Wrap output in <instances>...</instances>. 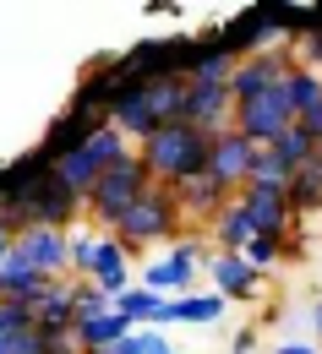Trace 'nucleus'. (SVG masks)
<instances>
[{
  "mask_svg": "<svg viewBox=\"0 0 322 354\" xmlns=\"http://www.w3.org/2000/svg\"><path fill=\"white\" fill-rule=\"evenodd\" d=\"M137 158L147 164V175L159 180V185L175 191V185H186V180L213 169V136L186 126V120H175V126H159V131L147 136L137 147Z\"/></svg>",
  "mask_w": 322,
  "mask_h": 354,
  "instance_id": "nucleus-1",
  "label": "nucleus"
},
{
  "mask_svg": "<svg viewBox=\"0 0 322 354\" xmlns=\"http://www.w3.org/2000/svg\"><path fill=\"white\" fill-rule=\"evenodd\" d=\"M109 234H115L126 251H147V245H181L186 234H191V223H186L181 202H175V191L153 180L137 202L120 213V223H115Z\"/></svg>",
  "mask_w": 322,
  "mask_h": 354,
  "instance_id": "nucleus-2",
  "label": "nucleus"
},
{
  "mask_svg": "<svg viewBox=\"0 0 322 354\" xmlns=\"http://www.w3.org/2000/svg\"><path fill=\"white\" fill-rule=\"evenodd\" d=\"M147 185H153V175H147V164H142L137 153H132V158H120V164H115V169H104L98 185L88 191V223L109 234V229L120 223V213L137 202Z\"/></svg>",
  "mask_w": 322,
  "mask_h": 354,
  "instance_id": "nucleus-3",
  "label": "nucleus"
},
{
  "mask_svg": "<svg viewBox=\"0 0 322 354\" xmlns=\"http://www.w3.org/2000/svg\"><path fill=\"white\" fill-rule=\"evenodd\" d=\"M240 207L257 229V240H284L289 245V223H295V207H289V185H246L240 191Z\"/></svg>",
  "mask_w": 322,
  "mask_h": 354,
  "instance_id": "nucleus-4",
  "label": "nucleus"
},
{
  "mask_svg": "<svg viewBox=\"0 0 322 354\" xmlns=\"http://www.w3.org/2000/svg\"><path fill=\"white\" fill-rule=\"evenodd\" d=\"M289 71H295V49H268V55H251V60H240V66H235L230 98H235V104H251V98H262L268 88L289 82Z\"/></svg>",
  "mask_w": 322,
  "mask_h": 354,
  "instance_id": "nucleus-5",
  "label": "nucleus"
},
{
  "mask_svg": "<svg viewBox=\"0 0 322 354\" xmlns=\"http://www.w3.org/2000/svg\"><path fill=\"white\" fill-rule=\"evenodd\" d=\"M137 283L153 289L159 300H181V295H197V289H202V267L191 262L181 245H170L164 257H153V262L137 272Z\"/></svg>",
  "mask_w": 322,
  "mask_h": 354,
  "instance_id": "nucleus-6",
  "label": "nucleus"
},
{
  "mask_svg": "<svg viewBox=\"0 0 322 354\" xmlns=\"http://www.w3.org/2000/svg\"><path fill=\"white\" fill-rule=\"evenodd\" d=\"M257 164H262V147H257L251 136H240L235 126L213 136V175L224 180L235 196H240V191L257 180Z\"/></svg>",
  "mask_w": 322,
  "mask_h": 354,
  "instance_id": "nucleus-7",
  "label": "nucleus"
},
{
  "mask_svg": "<svg viewBox=\"0 0 322 354\" xmlns=\"http://www.w3.org/2000/svg\"><path fill=\"white\" fill-rule=\"evenodd\" d=\"M17 257L60 283L71 272V229H22L17 234Z\"/></svg>",
  "mask_w": 322,
  "mask_h": 354,
  "instance_id": "nucleus-8",
  "label": "nucleus"
},
{
  "mask_svg": "<svg viewBox=\"0 0 322 354\" xmlns=\"http://www.w3.org/2000/svg\"><path fill=\"white\" fill-rule=\"evenodd\" d=\"M208 289L224 295L230 306H257L262 300V272L246 262V257H235V251H219L213 267H208Z\"/></svg>",
  "mask_w": 322,
  "mask_h": 354,
  "instance_id": "nucleus-9",
  "label": "nucleus"
},
{
  "mask_svg": "<svg viewBox=\"0 0 322 354\" xmlns=\"http://www.w3.org/2000/svg\"><path fill=\"white\" fill-rule=\"evenodd\" d=\"M175 202H181V213H186V223H191V229H208V223H213V218H219V213L235 202V191L213 175V169H208V175L175 185Z\"/></svg>",
  "mask_w": 322,
  "mask_h": 354,
  "instance_id": "nucleus-10",
  "label": "nucleus"
},
{
  "mask_svg": "<svg viewBox=\"0 0 322 354\" xmlns=\"http://www.w3.org/2000/svg\"><path fill=\"white\" fill-rule=\"evenodd\" d=\"M181 120L197 126V131L219 136L235 126V98L230 88H202V82H186V104H181Z\"/></svg>",
  "mask_w": 322,
  "mask_h": 354,
  "instance_id": "nucleus-11",
  "label": "nucleus"
},
{
  "mask_svg": "<svg viewBox=\"0 0 322 354\" xmlns=\"http://www.w3.org/2000/svg\"><path fill=\"white\" fill-rule=\"evenodd\" d=\"M104 120H93V115H82V109H60L55 120H49V131H44V142H39V153H44L49 164L55 158H66V153H77L82 142H88L93 131H98Z\"/></svg>",
  "mask_w": 322,
  "mask_h": 354,
  "instance_id": "nucleus-12",
  "label": "nucleus"
},
{
  "mask_svg": "<svg viewBox=\"0 0 322 354\" xmlns=\"http://www.w3.org/2000/svg\"><path fill=\"white\" fill-rule=\"evenodd\" d=\"M93 283L109 295V300H120L132 283H137V272H132V251L115 240V234H104L98 240V262H93Z\"/></svg>",
  "mask_w": 322,
  "mask_h": 354,
  "instance_id": "nucleus-13",
  "label": "nucleus"
},
{
  "mask_svg": "<svg viewBox=\"0 0 322 354\" xmlns=\"http://www.w3.org/2000/svg\"><path fill=\"white\" fill-rule=\"evenodd\" d=\"M317 147H322V142H312V136L301 131V126H289V131L278 136V142H268L262 153H268V164H274L284 180H295L301 169H306V164H317Z\"/></svg>",
  "mask_w": 322,
  "mask_h": 354,
  "instance_id": "nucleus-14",
  "label": "nucleus"
},
{
  "mask_svg": "<svg viewBox=\"0 0 322 354\" xmlns=\"http://www.w3.org/2000/svg\"><path fill=\"white\" fill-rule=\"evenodd\" d=\"M235 55H224L219 44H208V33H197V55H191V66H186V82H202V88H230L235 77Z\"/></svg>",
  "mask_w": 322,
  "mask_h": 354,
  "instance_id": "nucleus-15",
  "label": "nucleus"
},
{
  "mask_svg": "<svg viewBox=\"0 0 322 354\" xmlns=\"http://www.w3.org/2000/svg\"><path fill=\"white\" fill-rule=\"evenodd\" d=\"M137 333V322H126L120 310H104V316H88V322H77V349L82 354H98V349H115L120 338H132Z\"/></svg>",
  "mask_w": 322,
  "mask_h": 354,
  "instance_id": "nucleus-16",
  "label": "nucleus"
},
{
  "mask_svg": "<svg viewBox=\"0 0 322 354\" xmlns=\"http://www.w3.org/2000/svg\"><path fill=\"white\" fill-rule=\"evenodd\" d=\"M33 322H39V333H77V300H71V278L49 283V295L33 306Z\"/></svg>",
  "mask_w": 322,
  "mask_h": 354,
  "instance_id": "nucleus-17",
  "label": "nucleus"
},
{
  "mask_svg": "<svg viewBox=\"0 0 322 354\" xmlns=\"http://www.w3.org/2000/svg\"><path fill=\"white\" fill-rule=\"evenodd\" d=\"M208 234H213V245H219V251H235V257H246V245L257 240V229H251V218H246V207H240V196H235L230 207H224L219 218L208 223Z\"/></svg>",
  "mask_w": 322,
  "mask_h": 354,
  "instance_id": "nucleus-18",
  "label": "nucleus"
},
{
  "mask_svg": "<svg viewBox=\"0 0 322 354\" xmlns=\"http://www.w3.org/2000/svg\"><path fill=\"white\" fill-rule=\"evenodd\" d=\"M49 169H55V180H60L66 191H77L82 202H88V191H93V185H98V175H104V164L93 158L88 147H77V153H66V158H55Z\"/></svg>",
  "mask_w": 322,
  "mask_h": 354,
  "instance_id": "nucleus-19",
  "label": "nucleus"
},
{
  "mask_svg": "<svg viewBox=\"0 0 322 354\" xmlns=\"http://www.w3.org/2000/svg\"><path fill=\"white\" fill-rule=\"evenodd\" d=\"M224 310H230V300H224V295H213V289H197V295L170 300V322H186V327H213Z\"/></svg>",
  "mask_w": 322,
  "mask_h": 354,
  "instance_id": "nucleus-20",
  "label": "nucleus"
},
{
  "mask_svg": "<svg viewBox=\"0 0 322 354\" xmlns=\"http://www.w3.org/2000/svg\"><path fill=\"white\" fill-rule=\"evenodd\" d=\"M115 310H120L126 322H137V327H170V300H159V295L142 289V283H132V289L115 300Z\"/></svg>",
  "mask_w": 322,
  "mask_h": 354,
  "instance_id": "nucleus-21",
  "label": "nucleus"
},
{
  "mask_svg": "<svg viewBox=\"0 0 322 354\" xmlns=\"http://www.w3.org/2000/svg\"><path fill=\"white\" fill-rule=\"evenodd\" d=\"M289 207H295V218L322 207V164H306L301 175L289 180Z\"/></svg>",
  "mask_w": 322,
  "mask_h": 354,
  "instance_id": "nucleus-22",
  "label": "nucleus"
},
{
  "mask_svg": "<svg viewBox=\"0 0 322 354\" xmlns=\"http://www.w3.org/2000/svg\"><path fill=\"white\" fill-rule=\"evenodd\" d=\"M98 240H104V229H93V223H77V229H71V278H93Z\"/></svg>",
  "mask_w": 322,
  "mask_h": 354,
  "instance_id": "nucleus-23",
  "label": "nucleus"
},
{
  "mask_svg": "<svg viewBox=\"0 0 322 354\" xmlns=\"http://www.w3.org/2000/svg\"><path fill=\"white\" fill-rule=\"evenodd\" d=\"M71 300H77V322H88V316H104V310H115V300L93 283V278H71Z\"/></svg>",
  "mask_w": 322,
  "mask_h": 354,
  "instance_id": "nucleus-24",
  "label": "nucleus"
},
{
  "mask_svg": "<svg viewBox=\"0 0 322 354\" xmlns=\"http://www.w3.org/2000/svg\"><path fill=\"white\" fill-rule=\"evenodd\" d=\"M295 66H306V71H322V22L317 28H306V33H301V39H295Z\"/></svg>",
  "mask_w": 322,
  "mask_h": 354,
  "instance_id": "nucleus-25",
  "label": "nucleus"
},
{
  "mask_svg": "<svg viewBox=\"0 0 322 354\" xmlns=\"http://www.w3.org/2000/svg\"><path fill=\"white\" fill-rule=\"evenodd\" d=\"M278 257H284V240H251V245H246V262L257 267V272H268Z\"/></svg>",
  "mask_w": 322,
  "mask_h": 354,
  "instance_id": "nucleus-26",
  "label": "nucleus"
},
{
  "mask_svg": "<svg viewBox=\"0 0 322 354\" xmlns=\"http://www.w3.org/2000/svg\"><path fill=\"white\" fill-rule=\"evenodd\" d=\"M137 344H142V354H181L164 338V327H137Z\"/></svg>",
  "mask_w": 322,
  "mask_h": 354,
  "instance_id": "nucleus-27",
  "label": "nucleus"
},
{
  "mask_svg": "<svg viewBox=\"0 0 322 354\" xmlns=\"http://www.w3.org/2000/svg\"><path fill=\"white\" fill-rule=\"evenodd\" d=\"M306 327H312V344L322 349V295H312V306H306Z\"/></svg>",
  "mask_w": 322,
  "mask_h": 354,
  "instance_id": "nucleus-28",
  "label": "nucleus"
},
{
  "mask_svg": "<svg viewBox=\"0 0 322 354\" xmlns=\"http://www.w3.org/2000/svg\"><path fill=\"white\" fill-rule=\"evenodd\" d=\"M230 354H257V327H240L230 338Z\"/></svg>",
  "mask_w": 322,
  "mask_h": 354,
  "instance_id": "nucleus-29",
  "label": "nucleus"
},
{
  "mask_svg": "<svg viewBox=\"0 0 322 354\" xmlns=\"http://www.w3.org/2000/svg\"><path fill=\"white\" fill-rule=\"evenodd\" d=\"M274 354H322V349L312 344V338H289V344H278Z\"/></svg>",
  "mask_w": 322,
  "mask_h": 354,
  "instance_id": "nucleus-30",
  "label": "nucleus"
},
{
  "mask_svg": "<svg viewBox=\"0 0 322 354\" xmlns=\"http://www.w3.org/2000/svg\"><path fill=\"white\" fill-rule=\"evenodd\" d=\"M11 251H17V234H11V229H6V223H0V262H6V257H11Z\"/></svg>",
  "mask_w": 322,
  "mask_h": 354,
  "instance_id": "nucleus-31",
  "label": "nucleus"
},
{
  "mask_svg": "<svg viewBox=\"0 0 322 354\" xmlns=\"http://www.w3.org/2000/svg\"><path fill=\"white\" fill-rule=\"evenodd\" d=\"M109 354H142V344H137V333H132V338H120V344H115V349Z\"/></svg>",
  "mask_w": 322,
  "mask_h": 354,
  "instance_id": "nucleus-32",
  "label": "nucleus"
},
{
  "mask_svg": "<svg viewBox=\"0 0 322 354\" xmlns=\"http://www.w3.org/2000/svg\"><path fill=\"white\" fill-rule=\"evenodd\" d=\"M317 164H322V147H317Z\"/></svg>",
  "mask_w": 322,
  "mask_h": 354,
  "instance_id": "nucleus-33",
  "label": "nucleus"
}]
</instances>
